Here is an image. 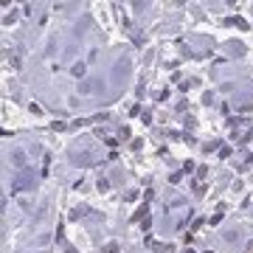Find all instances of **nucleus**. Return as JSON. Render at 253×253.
Here are the masks:
<instances>
[]
</instances>
